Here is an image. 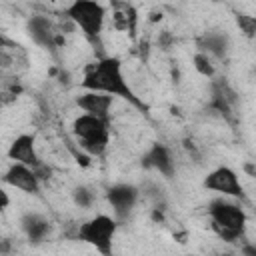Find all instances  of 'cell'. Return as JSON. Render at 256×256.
Instances as JSON below:
<instances>
[{
  "instance_id": "obj_2",
  "label": "cell",
  "mask_w": 256,
  "mask_h": 256,
  "mask_svg": "<svg viewBox=\"0 0 256 256\" xmlns=\"http://www.w3.org/2000/svg\"><path fill=\"white\" fill-rule=\"evenodd\" d=\"M208 212L212 218V230L224 242H236L244 234L246 212L242 210V206L224 200H214L210 202Z\"/></svg>"
},
{
  "instance_id": "obj_4",
  "label": "cell",
  "mask_w": 256,
  "mask_h": 256,
  "mask_svg": "<svg viewBox=\"0 0 256 256\" xmlns=\"http://www.w3.org/2000/svg\"><path fill=\"white\" fill-rule=\"evenodd\" d=\"M66 16L84 32V36L90 42H96L100 38L106 10L96 0H72V4L66 8Z\"/></svg>"
},
{
  "instance_id": "obj_20",
  "label": "cell",
  "mask_w": 256,
  "mask_h": 256,
  "mask_svg": "<svg viewBox=\"0 0 256 256\" xmlns=\"http://www.w3.org/2000/svg\"><path fill=\"white\" fill-rule=\"evenodd\" d=\"M244 168H246V172H248L250 176H254V166H252V164H246Z\"/></svg>"
},
{
  "instance_id": "obj_15",
  "label": "cell",
  "mask_w": 256,
  "mask_h": 256,
  "mask_svg": "<svg viewBox=\"0 0 256 256\" xmlns=\"http://www.w3.org/2000/svg\"><path fill=\"white\" fill-rule=\"evenodd\" d=\"M236 24H238L240 32H244L246 38H254V32H256V20H254V16H248V14L238 12L236 14Z\"/></svg>"
},
{
  "instance_id": "obj_3",
  "label": "cell",
  "mask_w": 256,
  "mask_h": 256,
  "mask_svg": "<svg viewBox=\"0 0 256 256\" xmlns=\"http://www.w3.org/2000/svg\"><path fill=\"white\" fill-rule=\"evenodd\" d=\"M72 132L78 140V146L88 152L90 156H100L104 154L106 146H108V120L106 118H98L92 114H80L74 124H72Z\"/></svg>"
},
{
  "instance_id": "obj_6",
  "label": "cell",
  "mask_w": 256,
  "mask_h": 256,
  "mask_svg": "<svg viewBox=\"0 0 256 256\" xmlns=\"http://www.w3.org/2000/svg\"><path fill=\"white\" fill-rule=\"evenodd\" d=\"M202 186L206 190H214V192H220L226 196L244 198V190H242V184L238 180V174L228 166H218L212 172H208Z\"/></svg>"
},
{
  "instance_id": "obj_16",
  "label": "cell",
  "mask_w": 256,
  "mask_h": 256,
  "mask_svg": "<svg viewBox=\"0 0 256 256\" xmlns=\"http://www.w3.org/2000/svg\"><path fill=\"white\" fill-rule=\"evenodd\" d=\"M72 198L80 208H90L92 202H94V192L90 188H86V186H78V188H74Z\"/></svg>"
},
{
  "instance_id": "obj_11",
  "label": "cell",
  "mask_w": 256,
  "mask_h": 256,
  "mask_svg": "<svg viewBox=\"0 0 256 256\" xmlns=\"http://www.w3.org/2000/svg\"><path fill=\"white\" fill-rule=\"evenodd\" d=\"M112 98L106 92H96V90H86L84 94H80L76 98V104L80 110H84L86 114L98 116V118H110V106H112Z\"/></svg>"
},
{
  "instance_id": "obj_10",
  "label": "cell",
  "mask_w": 256,
  "mask_h": 256,
  "mask_svg": "<svg viewBox=\"0 0 256 256\" xmlns=\"http://www.w3.org/2000/svg\"><path fill=\"white\" fill-rule=\"evenodd\" d=\"M142 166L144 168L158 170L164 178H172L174 176V160H172V154L160 142H154L148 148V152L142 156Z\"/></svg>"
},
{
  "instance_id": "obj_9",
  "label": "cell",
  "mask_w": 256,
  "mask_h": 256,
  "mask_svg": "<svg viewBox=\"0 0 256 256\" xmlns=\"http://www.w3.org/2000/svg\"><path fill=\"white\" fill-rule=\"evenodd\" d=\"M8 158L12 162H20V164H26L30 168H36L42 164L38 158L36 140L32 134H20L18 138H14V142L8 148Z\"/></svg>"
},
{
  "instance_id": "obj_13",
  "label": "cell",
  "mask_w": 256,
  "mask_h": 256,
  "mask_svg": "<svg viewBox=\"0 0 256 256\" xmlns=\"http://www.w3.org/2000/svg\"><path fill=\"white\" fill-rule=\"evenodd\" d=\"M20 224H22V230L26 232L28 240L34 242V244L42 242L50 234V222L44 216H40V214H32V212L24 214L20 218Z\"/></svg>"
},
{
  "instance_id": "obj_8",
  "label": "cell",
  "mask_w": 256,
  "mask_h": 256,
  "mask_svg": "<svg viewBox=\"0 0 256 256\" xmlns=\"http://www.w3.org/2000/svg\"><path fill=\"white\" fill-rule=\"evenodd\" d=\"M4 182L22 190V192H28V194H38L40 192V180H38L34 168H30L26 164H20V162H14L4 172Z\"/></svg>"
},
{
  "instance_id": "obj_12",
  "label": "cell",
  "mask_w": 256,
  "mask_h": 256,
  "mask_svg": "<svg viewBox=\"0 0 256 256\" xmlns=\"http://www.w3.org/2000/svg\"><path fill=\"white\" fill-rule=\"evenodd\" d=\"M28 34L34 40V44H38L40 48H46V50L56 48L58 38H56L52 22L46 16H32L28 20Z\"/></svg>"
},
{
  "instance_id": "obj_19",
  "label": "cell",
  "mask_w": 256,
  "mask_h": 256,
  "mask_svg": "<svg viewBox=\"0 0 256 256\" xmlns=\"http://www.w3.org/2000/svg\"><path fill=\"white\" fill-rule=\"evenodd\" d=\"M242 252H244V254H250V256H256V248H254V246H244Z\"/></svg>"
},
{
  "instance_id": "obj_18",
  "label": "cell",
  "mask_w": 256,
  "mask_h": 256,
  "mask_svg": "<svg viewBox=\"0 0 256 256\" xmlns=\"http://www.w3.org/2000/svg\"><path fill=\"white\" fill-rule=\"evenodd\" d=\"M8 204H10V196H8V192L0 186V212H2V210H6V208H8Z\"/></svg>"
},
{
  "instance_id": "obj_14",
  "label": "cell",
  "mask_w": 256,
  "mask_h": 256,
  "mask_svg": "<svg viewBox=\"0 0 256 256\" xmlns=\"http://www.w3.org/2000/svg\"><path fill=\"white\" fill-rule=\"evenodd\" d=\"M198 46H200V50H208L216 58H224L226 50H228V36L218 34V32H208L206 36H202L198 40Z\"/></svg>"
},
{
  "instance_id": "obj_21",
  "label": "cell",
  "mask_w": 256,
  "mask_h": 256,
  "mask_svg": "<svg viewBox=\"0 0 256 256\" xmlns=\"http://www.w3.org/2000/svg\"><path fill=\"white\" fill-rule=\"evenodd\" d=\"M0 250L6 252V250H8V242H2V244H0Z\"/></svg>"
},
{
  "instance_id": "obj_17",
  "label": "cell",
  "mask_w": 256,
  "mask_h": 256,
  "mask_svg": "<svg viewBox=\"0 0 256 256\" xmlns=\"http://www.w3.org/2000/svg\"><path fill=\"white\" fill-rule=\"evenodd\" d=\"M194 68H196L202 76H208V78L214 74V66H212L210 58H208L206 54H202V52H198V54L194 56Z\"/></svg>"
},
{
  "instance_id": "obj_1",
  "label": "cell",
  "mask_w": 256,
  "mask_h": 256,
  "mask_svg": "<svg viewBox=\"0 0 256 256\" xmlns=\"http://www.w3.org/2000/svg\"><path fill=\"white\" fill-rule=\"evenodd\" d=\"M82 88L86 90H96V92H106L110 96H118L128 100L130 104L142 108V102L136 98V94L132 92V88L128 86L124 74H122V62L118 58L112 56H104L100 58L96 64H92L86 74L84 80L80 82Z\"/></svg>"
},
{
  "instance_id": "obj_5",
  "label": "cell",
  "mask_w": 256,
  "mask_h": 256,
  "mask_svg": "<svg viewBox=\"0 0 256 256\" xmlns=\"http://www.w3.org/2000/svg\"><path fill=\"white\" fill-rule=\"evenodd\" d=\"M116 234V220L106 216V214H98L92 220L84 222L78 230V238L90 246H94L100 254L108 256L112 252V238Z\"/></svg>"
},
{
  "instance_id": "obj_7",
  "label": "cell",
  "mask_w": 256,
  "mask_h": 256,
  "mask_svg": "<svg viewBox=\"0 0 256 256\" xmlns=\"http://www.w3.org/2000/svg\"><path fill=\"white\" fill-rule=\"evenodd\" d=\"M138 188L132 184H114L108 188L106 198L110 202V206L114 208V214L118 220H126L128 214L132 212V208L136 206L138 200Z\"/></svg>"
}]
</instances>
